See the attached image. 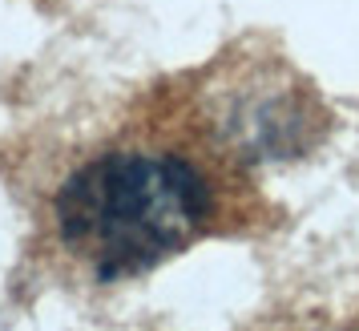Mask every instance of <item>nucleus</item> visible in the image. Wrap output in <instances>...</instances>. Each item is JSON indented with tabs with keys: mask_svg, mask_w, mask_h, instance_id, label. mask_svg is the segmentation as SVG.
I'll use <instances>...</instances> for the list:
<instances>
[{
	"mask_svg": "<svg viewBox=\"0 0 359 331\" xmlns=\"http://www.w3.org/2000/svg\"><path fill=\"white\" fill-rule=\"evenodd\" d=\"M210 218V186L178 154H105L57 194V227L101 283L178 255Z\"/></svg>",
	"mask_w": 359,
	"mask_h": 331,
	"instance_id": "nucleus-1",
	"label": "nucleus"
}]
</instances>
